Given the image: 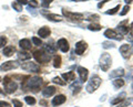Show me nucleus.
<instances>
[{
	"label": "nucleus",
	"instance_id": "f257e3e1",
	"mask_svg": "<svg viewBox=\"0 0 133 107\" xmlns=\"http://www.w3.org/2000/svg\"><path fill=\"white\" fill-rule=\"evenodd\" d=\"M101 82L102 81L100 79L99 75H93L90 79V81L88 82V85H87L85 89L88 90V93H93L99 88V86L101 85Z\"/></svg>",
	"mask_w": 133,
	"mask_h": 107
},
{
	"label": "nucleus",
	"instance_id": "f03ea898",
	"mask_svg": "<svg viewBox=\"0 0 133 107\" xmlns=\"http://www.w3.org/2000/svg\"><path fill=\"white\" fill-rule=\"evenodd\" d=\"M41 84H42V80H41V77L35 76V77L29 79L27 87L29 88V90H32V92L37 93V92H39V89L41 87Z\"/></svg>",
	"mask_w": 133,
	"mask_h": 107
},
{
	"label": "nucleus",
	"instance_id": "7ed1b4c3",
	"mask_svg": "<svg viewBox=\"0 0 133 107\" xmlns=\"http://www.w3.org/2000/svg\"><path fill=\"white\" fill-rule=\"evenodd\" d=\"M112 64V59L109 53H102L101 57H100V67L103 72H108Z\"/></svg>",
	"mask_w": 133,
	"mask_h": 107
},
{
	"label": "nucleus",
	"instance_id": "20e7f679",
	"mask_svg": "<svg viewBox=\"0 0 133 107\" xmlns=\"http://www.w3.org/2000/svg\"><path fill=\"white\" fill-rule=\"evenodd\" d=\"M33 56H35V59L37 62L39 63H48L50 60H51V55L49 54L48 52L45 51H40V50H37L33 52Z\"/></svg>",
	"mask_w": 133,
	"mask_h": 107
},
{
	"label": "nucleus",
	"instance_id": "39448f33",
	"mask_svg": "<svg viewBox=\"0 0 133 107\" xmlns=\"http://www.w3.org/2000/svg\"><path fill=\"white\" fill-rule=\"evenodd\" d=\"M62 14H63L66 19H69L70 21H73V22H79L84 19L82 13H76V12L68 11L66 9H62Z\"/></svg>",
	"mask_w": 133,
	"mask_h": 107
},
{
	"label": "nucleus",
	"instance_id": "423d86ee",
	"mask_svg": "<svg viewBox=\"0 0 133 107\" xmlns=\"http://www.w3.org/2000/svg\"><path fill=\"white\" fill-rule=\"evenodd\" d=\"M3 87H5V90L8 94H11V93H15L18 85H17L16 82L11 81L10 77H5V81H3Z\"/></svg>",
	"mask_w": 133,
	"mask_h": 107
},
{
	"label": "nucleus",
	"instance_id": "0eeeda50",
	"mask_svg": "<svg viewBox=\"0 0 133 107\" xmlns=\"http://www.w3.org/2000/svg\"><path fill=\"white\" fill-rule=\"evenodd\" d=\"M21 67L24 71L28 72H35V73H40V66L35 62H27L21 65Z\"/></svg>",
	"mask_w": 133,
	"mask_h": 107
},
{
	"label": "nucleus",
	"instance_id": "6e6552de",
	"mask_svg": "<svg viewBox=\"0 0 133 107\" xmlns=\"http://www.w3.org/2000/svg\"><path fill=\"white\" fill-rule=\"evenodd\" d=\"M17 67H19L18 62H16V61H8V62H5L0 66V70L2 72H7V71H10V70L17 68Z\"/></svg>",
	"mask_w": 133,
	"mask_h": 107
},
{
	"label": "nucleus",
	"instance_id": "1a4fd4ad",
	"mask_svg": "<svg viewBox=\"0 0 133 107\" xmlns=\"http://www.w3.org/2000/svg\"><path fill=\"white\" fill-rule=\"evenodd\" d=\"M87 48H88V44L84 41H79V42L76 44V49H74V51L78 55H82L84 51L87 50Z\"/></svg>",
	"mask_w": 133,
	"mask_h": 107
},
{
	"label": "nucleus",
	"instance_id": "9d476101",
	"mask_svg": "<svg viewBox=\"0 0 133 107\" xmlns=\"http://www.w3.org/2000/svg\"><path fill=\"white\" fill-rule=\"evenodd\" d=\"M104 36H107L108 39H114V40H122L123 36L121 34H118L114 30H111V29H108L104 32Z\"/></svg>",
	"mask_w": 133,
	"mask_h": 107
},
{
	"label": "nucleus",
	"instance_id": "9b49d317",
	"mask_svg": "<svg viewBox=\"0 0 133 107\" xmlns=\"http://www.w3.org/2000/svg\"><path fill=\"white\" fill-rule=\"evenodd\" d=\"M57 45H58V48H59L63 53H66V52L69 51V49H70L69 42H68V41H66V39H64V38H62V39H60L59 41H58Z\"/></svg>",
	"mask_w": 133,
	"mask_h": 107
},
{
	"label": "nucleus",
	"instance_id": "f8f14e48",
	"mask_svg": "<svg viewBox=\"0 0 133 107\" xmlns=\"http://www.w3.org/2000/svg\"><path fill=\"white\" fill-rule=\"evenodd\" d=\"M78 74H79V76H80L81 82H85L88 80V75H89L88 68H85L83 66H79L78 67Z\"/></svg>",
	"mask_w": 133,
	"mask_h": 107
},
{
	"label": "nucleus",
	"instance_id": "ddd939ff",
	"mask_svg": "<svg viewBox=\"0 0 133 107\" xmlns=\"http://www.w3.org/2000/svg\"><path fill=\"white\" fill-rule=\"evenodd\" d=\"M120 53L122 54L124 59H129L130 57V45L129 44H123L120 47Z\"/></svg>",
	"mask_w": 133,
	"mask_h": 107
},
{
	"label": "nucleus",
	"instance_id": "4468645a",
	"mask_svg": "<svg viewBox=\"0 0 133 107\" xmlns=\"http://www.w3.org/2000/svg\"><path fill=\"white\" fill-rule=\"evenodd\" d=\"M65 101H66V97L64 95H62V94H60V95H57L52 100V105L53 106H59V105H62L63 103H65Z\"/></svg>",
	"mask_w": 133,
	"mask_h": 107
},
{
	"label": "nucleus",
	"instance_id": "2eb2a0df",
	"mask_svg": "<svg viewBox=\"0 0 133 107\" xmlns=\"http://www.w3.org/2000/svg\"><path fill=\"white\" fill-rule=\"evenodd\" d=\"M56 92H57V88L55 87V86H49V87H45L42 90V95L44 97H50V96H52Z\"/></svg>",
	"mask_w": 133,
	"mask_h": 107
},
{
	"label": "nucleus",
	"instance_id": "dca6fc26",
	"mask_svg": "<svg viewBox=\"0 0 133 107\" xmlns=\"http://www.w3.org/2000/svg\"><path fill=\"white\" fill-rule=\"evenodd\" d=\"M19 45H20V48H21L22 50H30L31 47H32L30 40H28V39H22V40H20V41H19Z\"/></svg>",
	"mask_w": 133,
	"mask_h": 107
},
{
	"label": "nucleus",
	"instance_id": "f3484780",
	"mask_svg": "<svg viewBox=\"0 0 133 107\" xmlns=\"http://www.w3.org/2000/svg\"><path fill=\"white\" fill-rule=\"evenodd\" d=\"M50 33H51V31H50V29L48 27L40 28L39 31H38V34H39V36H41V38H48L50 35Z\"/></svg>",
	"mask_w": 133,
	"mask_h": 107
},
{
	"label": "nucleus",
	"instance_id": "a211bd4d",
	"mask_svg": "<svg viewBox=\"0 0 133 107\" xmlns=\"http://www.w3.org/2000/svg\"><path fill=\"white\" fill-rule=\"evenodd\" d=\"M62 77L64 79L65 83H66V82L74 81V79H76V74H74V72L70 71V72H66V73H63V74H62Z\"/></svg>",
	"mask_w": 133,
	"mask_h": 107
},
{
	"label": "nucleus",
	"instance_id": "6ab92c4d",
	"mask_svg": "<svg viewBox=\"0 0 133 107\" xmlns=\"http://www.w3.org/2000/svg\"><path fill=\"white\" fill-rule=\"evenodd\" d=\"M15 52H16V48L12 47V45H8V47H6L5 49H3V55L8 56V57L14 55Z\"/></svg>",
	"mask_w": 133,
	"mask_h": 107
},
{
	"label": "nucleus",
	"instance_id": "aec40b11",
	"mask_svg": "<svg viewBox=\"0 0 133 107\" xmlns=\"http://www.w3.org/2000/svg\"><path fill=\"white\" fill-rule=\"evenodd\" d=\"M70 89H72L73 92H72V94L73 95H77V94L80 92V90L82 89V86H81V83H79V82L77 81L76 83H73L71 86H70Z\"/></svg>",
	"mask_w": 133,
	"mask_h": 107
},
{
	"label": "nucleus",
	"instance_id": "412c9836",
	"mask_svg": "<svg viewBox=\"0 0 133 107\" xmlns=\"http://www.w3.org/2000/svg\"><path fill=\"white\" fill-rule=\"evenodd\" d=\"M47 18H48V20H50V21H55V22L62 21V17H61V16H58V14H55V13L47 14Z\"/></svg>",
	"mask_w": 133,
	"mask_h": 107
},
{
	"label": "nucleus",
	"instance_id": "4be33fe9",
	"mask_svg": "<svg viewBox=\"0 0 133 107\" xmlns=\"http://www.w3.org/2000/svg\"><path fill=\"white\" fill-rule=\"evenodd\" d=\"M30 57H31V54H29L28 52H24V51L19 52V54H18V59L21 61H27L30 59Z\"/></svg>",
	"mask_w": 133,
	"mask_h": 107
},
{
	"label": "nucleus",
	"instance_id": "5701e85b",
	"mask_svg": "<svg viewBox=\"0 0 133 107\" xmlns=\"http://www.w3.org/2000/svg\"><path fill=\"white\" fill-rule=\"evenodd\" d=\"M112 83H113V86L115 88H120V87H122V86L124 85V81L122 79H120V77H118V79L112 81Z\"/></svg>",
	"mask_w": 133,
	"mask_h": 107
},
{
	"label": "nucleus",
	"instance_id": "b1692460",
	"mask_svg": "<svg viewBox=\"0 0 133 107\" xmlns=\"http://www.w3.org/2000/svg\"><path fill=\"white\" fill-rule=\"evenodd\" d=\"M124 74V70L123 68H118V70H115V71H113L111 74H110V77H115V76H122Z\"/></svg>",
	"mask_w": 133,
	"mask_h": 107
},
{
	"label": "nucleus",
	"instance_id": "393cba45",
	"mask_svg": "<svg viewBox=\"0 0 133 107\" xmlns=\"http://www.w3.org/2000/svg\"><path fill=\"white\" fill-rule=\"evenodd\" d=\"M124 97H125V93H122L121 95H120L119 97H116L115 100H112L111 101V104L112 105H116V104H119V103H121L124 101Z\"/></svg>",
	"mask_w": 133,
	"mask_h": 107
},
{
	"label": "nucleus",
	"instance_id": "a878e982",
	"mask_svg": "<svg viewBox=\"0 0 133 107\" xmlns=\"http://www.w3.org/2000/svg\"><path fill=\"white\" fill-rule=\"evenodd\" d=\"M127 23H128V21L125 20V21H123L122 23H120L118 26V29H119V30H121L123 33H127V32H129V27H127Z\"/></svg>",
	"mask_w": 133,
	"mask_h": 107
},
{
	"label": "nucleus",
	"instance_id": "bb28decb",
	"mask_svg": "<svg viewBox=\"0 0 133 107\" xmlns=\"http://www.w3.org/2000/svg\"><path fill=\"white\" fill-rule=\"evenodd\" d=\"M53 66L56 68H59L61 66V56L60 55H56L53 57Z\"/></svg>",
	"mask_w": 133,
	"mask_h": 107
},
{
	"label": "nucleus",
	"instance_id": "cd10ccee",
	"mask_svg": "<svg viewBox=\"0 0 133 107\" xmlns=\"http://www.w3.org/2000/svg\"><path fill=\"white\" fill-rule=\"evenodd\" d=\"M101 26L100 24H98V23H91V24H89V27H88V29L90 31H100L101 30Z\"/></svg>",
	"mask_w": 133,
	"mask_h": 107
},
{
	"label": "nucleus",
	"instance_id": "c85d7f7f",
	"mask_svg": "<svg viewBox=\"0 0 133 107\" xmlns=\"http://www.w3.org/2000/svg\"><path fill=\"white\" fill-rule=\"evenodd\" d=\"M24 101L28 105H35L36 104V98L32 97V96H26L24 97Z\"/></svg>",
	"mask_w": 133,
	"mask_h": 107
},
{
	"label": "nucleus",
	"instance_id": "c756f323",
	"mask_svg": "<svg viewBox=\"0 0 133 107\" xmlns=\"http://www.w3.org/2000/svg\"><path fill=\"white\" fill-rule=\"evenodd\" d=\"M52 82H53V83H56V84H59V85H61V86L65 85V82H64V81H62V80L60 79L59 76H56V77H53Z\"/></svg>",
	"mask_w": 133,
	"mask_h": 107
},
{
	"label": "nucleus",
	"instance_id": "7c9ffc66",
	"mask_svg": "<svg viewBox=\"0 0 133 107\" xmlns=\"http://www.w3.org/2000/svg\"><path fill=\"white\" fill-rule=\"evenodd\" d=\"M12 8H14V9L16 10V11H22V6L20 5V3H18L17 1H14L12 2Z\"/></svg>",
	"mask_w": 133,
	"mask_h": 107
},
{
	"label": "nucleus",
	"instance_id": "2f4dec72",
	"mask_svg": "<svg viewBox=\"0 0 133 107\" xmlns=\"http://www.w3.org/2000/svg\"><path fill=\"white\" fill-rule=\"evenodd\" d=\"M119 9H120V6H116L115 8H113V9H111V10H109V11H107L105 13H107V14H114V13H116V12H118Z\"/></svg>",
	"mask_w": 133,
	"mask_h": 107
},
{
	"label": "nucleus",
	"instance_id": "473e14b6",
	"mask_svg": "<svg viewBox=\"0 0 133 107\" xmlns=\"http://www.w3.org/2000/svg\"><path fill=\"white\" fill-rule=\"evenodd\" d=\"M7 38L6 36H0V49H1L3 45H6L7 44Z\"/></svg>",
	"mask_w": 133,
	"mask_h": 107
},
{
	"label": "nucleus",
	"instance_id": "72a5a7b5",
	"mask_svg": "<svg viewBox=\"0 0 133 107\" xmlns=\"http://www.w3.org/2000/svg\"><path fill=\"white\" fill-rule=\"evenodd\" d=\"M129 10H130V6H128V5H127L125 7H123V9H122L121 12H120V14H121V16H125L128 12H129Z\"/></svg>",
	"mask_w": 133,
	"mask_h": 107
},
{
	"label": "nucleus",
	"instance_id": "f704fd0d",
	"mask_svg": "<svg viewBox=\"0 0 133 107\" xmlns=\"http://www.w3.org/2000/svg\"><path fill=\"white\" fill-rule=\"evenodd\" d=\"M32 42L35 43L36 45H41V44H42L41 40H40L39 38H37V36H33V38H32Z\"/></svg>",
	"mask_w": 133,
	"mask_h": 107
},
{
	"label": "nucleus",
	"instance_id": "c9c22d12",
	"mask_svg": "<svg viewBox=\"0 0 133 107\" xmlns=\"http://www.w3.org/2000/svg\"><path fill=\"white\" fill-rule=\"evenodd\" d=\"M28 3H29V7L30 8H36V7L39 6V3L37 2V0H31V1L28 2Z\"/></svg>",
	"mask_w": 133,
	"mask_h": 107
},
{
	"label": "nucleus",
	"instance_id": "e433bc0d",
	"mask_svg": "<svg viewBox=\"0 0 133 107\" xmlns=\"http://www.w3.org/2000/svg\"><path fill=\"white\" fill-rule=\"evenodd\" d=\"M52 1H53V0H44V1L41 3V6H42L43 8H48L50 6V3H51Z\"/></svg>",
	"mask_w": 133,
	"mask_h": 107
},
{
	"label": "nucleus",
	"instance_id": "4c0bfd02",
	"mask_svg": "<svg viewBox=\"0 0 133 107\" xmlns=\"http://www.w3.org/2000/svg\"><path fill=\"white\" fill-rule=\"evenodd\" d=\"M12 103H14L15 107H22V103L20 101H18V100H14V101H12Z\"/></svg>",
	"mask_w": 133,
	"mask_h": 107
},
{
	"label": "nucleus",
	"instance_id": "58836bf2",
	"mask_svg": "<svg viewBox=\"0 0 133 107\" xmlns=\"http://www.w3.org/2000/svg\"><path fill=\"white\" fill-rule=\"evenodd\" d=\"M0 107H11V105L5 101H0Z\"/></svg>",
	"mask_w": 133,
	"mask_h": 107
},
{
	"label": "nucleus",
	"instance_id": "ea45409f",
	"mask_svg": "<svg viewBox=\"0 0 133 107\" xmlns=\"http://www.w3.org/2000/svg\"><path fill=\"white\" fill-rule=\"evenodd\" d=\"M99 18H100V17H99L98 14H93V16H90V17H88L85 20H98Z\"/></svg>",
	"mask_w": 133,
	"mask_h": 107
},
{
	"label": "nucleus",
	"instance_id": "a19ab883",
	"mask_svg": "<svg viewBox=\"0 0 133 107\" xmlns=\"http://www.w3.org/2000/svg\"><path fill=\"white\" fill-rule=\"evenodd\" d=\"M102 47H103V48H105V49H108V48H113V47H114V44H112V43H108V42H104V43H103Z\"/></svg>",
	"mask_w": 133,
	"mask_h": 107
},
{
	"label": "nucleus",
	"instance_id": "79ce46f5",
	"mask_svg": "<svg viewBox=\"0 0 133 107\" xmlns=\"http://www.w3.org/2000/svg\"><path fill=\"white\" fill-rule=\"evenodd\" d=\"M17 2L20 3V5H28V0H17Z\"/></svg>",
	"mask_w": 133,
	"mask_h": 107
},
{
	"label": "nucleus",
	"instance_id": "37998d69",
	"mask_svg": "<svg viewBox=\"0 0 133 107\" xmlns=\"http://www.w3.org/2000/svg\"><path fill=\"white\" fill-rule=\"evenodd\" d=\"M108 1H109V0H103V1L99 2V3H98V8H102L103 6H104V3H105V2H108Z\"/></svg>",
	"mask_w": 133,
	"mask_h": 107
},
{
	"label": "nucleus",
	"instance_id": "c03bdc74",
	"mask_svg": "<svg viewBox=\"0 0 133 107\" xmlns=\"http://www.w3.org/2000/svg\"><path fill=\"white\" fill-rule=\"evenodd\" d=\"M40 104H41V105H43V106H48V103L45 102V101H41V102H40Z\"/></svg>",
	"mask_w": 133,
	"mask_h": 107
},
{
	"label": "nucleus",
	"instance_id": "a18cd8bd",
	"mask_svg": "<svg viewBox=\"0 0 133 107\" xmlns=\"http://www.w3.org/2000/svg\"><path fill=\"white\" fill-rule=\"evenodd\" d=\"M124 1H125V2L128 3V5H130V3H132V2H133V0H124Z\"/></svg>",
	"mask_w": 133,
	"mask_h": 107
},
{
	"label": "nucleus",
	"instance_id": "49530a36",
	"mask_svg": "<svg viewBox=\"0 0 133 107\" xmlns=\"http://www.w3.org/2000/svg\"><path fill=\"white\" fill-rule=\"evenodd\" d=\"M129 30H131V32H132V34H133V23L131 24V28L129 29Z\"/></svg>",
	"mask_w": 133,
	"mask_h": 107
},
{
	"label": "nucleus",
	"instance_id": "de8ad7c7",
	"mask_svg": "<svg viewBox=\"0 0 133 107\" xmlns=\"http://www.w3.org/2000/svg\"><path fill=\"white\" fill-rule=\"evenodd\" d=\"M71 1H87V0H71Z\"/></svg>",
	"mask_w": 133,
	"mask_h": 107
},
{
	"label": "nucleus",
	"instance_id": "09e8293b",
	"mask_svg": "<svg viewBox=\"0 0 133 107\" xmlns=\"http://www.w3.org/2000/svg\"><path fill=\"white\" fill-rule=\"evenodd\" d=\"M132 92H133V77H132Z\"/></svg>",
	"mask_w": 133,
	"mask_h": 107
},
{
	"label": "nucleus",
	"instance_id": "8fccbe9b",
	"mask_svg": "<svg viewBox=\"0 0 133 107\" xmlns=\"http://www.w3.org/2000/svg\"><path fill=\"white\" fill-rule=\"evenodd\" d=\"M0 93H1V94H5V92H2V90H1V89H0Z\"/></svg>",
	"mask_w": 133,
	"mask_h": 107
},
{
	"label": "nucleus",
	"instance_id": "3c124183",
	"mask_svg": "<svg viewBox=\"0 0 133 107\" xmlns=\"http://www.w3.org/2000/svg\"><path fill=\"white\" fill-rule=\"evenodd\" d=\"M118 107H125V106H118Z\"/></svg>",
	"mask_w": 133,
	"mask_h": 107
},
{
	"label": "nucleus",
	"instance_id": "603ef678",
	"mask_svg": "<svg viewBox=\"0 0 133 107\" xmlns=\"http://www.w3.org/2000/svg\"><path fill=\"white\" fill-rule=\"evenodd\" d=\"M0 81H1V77H0Z\"/></svg>",
	"mask_w": 133,
	"mask_h": 107
}]
</instances>
